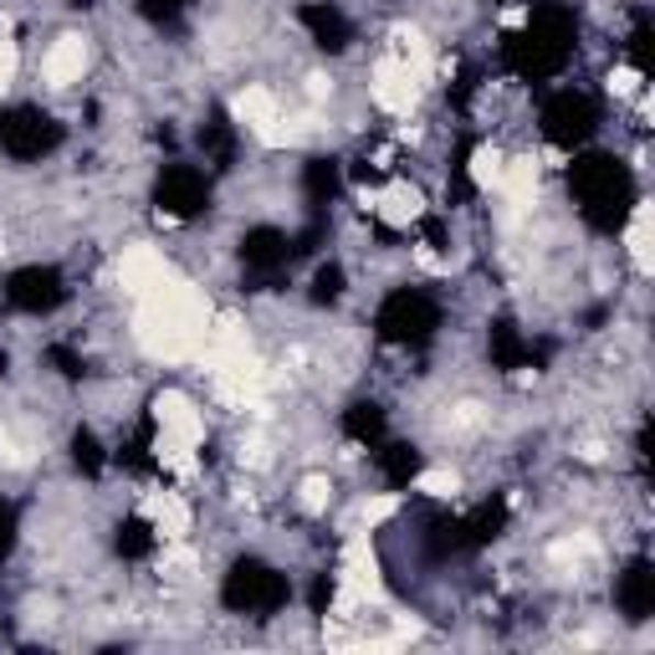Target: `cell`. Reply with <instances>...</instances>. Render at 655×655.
Here are the masks:
<instances>
[{"label": "cell", "instance_id": "obj_1", "mask_svg": "<svg viewBox=\"0 0 655 655\" xmlns=\"http://www.w3.org/2000/svg\"><path fill=\"white\" fill-rule=\"evenodd\" d=\"M236 119L246 123L262 144H287V138H292L282 129V103H277L267 88H246V92H241V98H236Z\"/></svg>", "mask_w": 655, "mask_h": 655}, {"label": "cell", "instance_id": "obj_2", "mask_svg": "<svg viewBox=\"0 0 655 655\" xmlns=\"http://www.w3.org/2000/svg\"><path fill=\"white\" fill-rule=\"evenodd\" d=\"M88 73V42L82 36H57V42L46 46V57H42V77L52 82V88H73L77 77Z\"/></svg>", "mask_w": 655, "mask_h": 655}, {"label": "cell", "instance_id": "obj_3", "mask_svg": "<svg viewBox=\"0 0 655 655\" xmlns=\"http://www.w3.org/2000/svg\"><path fill=\"white\" fill-rule=\"evenodd\" d=\"M159 425H164V435H175L185 446H200V441H206V420H200L190 395H179V389L159 395Z\"/></svg>", "mask_w": 655, "mask_h": 655}, {"label": "cell", "instance_id": "obj_4", "mask_svg": "<svg viewBox=\"0 0 655 655\" xmlns=\"http://www.w3.org/2000/svg\"><path fill=\"white\" fill-rule=\"evenodd\" d=\"M144 518H149L154 533L169 537V543H179V537L190 533V507H185L179 491H149V497H144Z\"/></svg>", "mask_w": 655, "mask_h": 655}, {"label": "cell", "instance_id": "obj_5", "mask_svg": "<svg viewBox=\"0 0 655 655\" xmlns=\"http://www.w3.org/2000/svg\"><path fill=\"white\" fill-rule=\"evenodd\" d=\"M379 215H385L389 225H410L420 215V195L410 190V185H395V190H385V195H374L369 200Z\"/></svg>", "mask_w": 655, "mask_h": 655}, {"label": "cell", "instance_id": "obj_6", "mask_svg": "<svg viewBox=\"0 0 655 655\" xmlns=\"http://www.w3.org/2000/svg\"><path fill=\"white\" fill-rule=\"evenodd\" d=\"M502 169H507L502 149H477L471 154V185H477V190H497V185H502Z\"/></svg>", "mask_w": 655, "mask_h": 655}, {"label": "cell", "instance_id": "obj_7", "mask_svg": "<svg viewBox=\"0 0 655 655\" xmlns=\"http://www.w3.org/2000/svg\"><path fill=\"white\" fill-rule=\"evenodd\" d=\"M15 73H21V52H15V42H11V36H0V98L11 92Z\"/></svg>", "mask_w": 655, "mask_h": 655}, {"label": "cell", "instance_id": "obj_8", "mask_svg": "<svg viewBox=\"0 0 655 655\" xmlns=\"http://www.w3.org/2000/svg\"><path fill=\"white\" fill-rule=\"evenodd\" d=\"M456 487H462L456 471H425V477H420V491H425V497H456Z\"/></svg>", "mask_w": 655, "mask_h": 655}, {"label": "cell", "instance_id": "obj_9", "mask_svg": "<svg viewBox=\"0 0 655 655\" xmlns=\"http://www.w3.org/2000/svg\"><path fill=\"white\" fill-rule=\"evenodd\" d=\"M610 88H614V98H635V92H641V73H635V67H614Z\"/></svg>", "mask_w": 655, "mask_h": 655}, {"label": "cell", "instance_id": "obj_10", "mask_svg": "<svg viewBox=\"0 0 655 655\" xmlns=\"http://www.w3.org/2000/svg\"><path fill=\"white\" fill-rule=\"evenodd\" d=\"M389 512H395V497H374V502L358 507V522H364V528H374V522H385Z\"/></svg>", "mask_w": 655, "mask_h": 655}, {"label": "cell", "instance_id": "obj_11", "mask_svg": "<svg viewBox=\"0 0 655 655\" xmlns=\"http://www.w3.org/2000/svg\"><path fill=\"white\" fill-rule=\"evenodd\" d=\"M328 491H333L328 487V477H308L302 481V507H313V512L318 507H328Z\"/></svg>", "mask_w": 655, "mask_h": 655}]
</instances>
